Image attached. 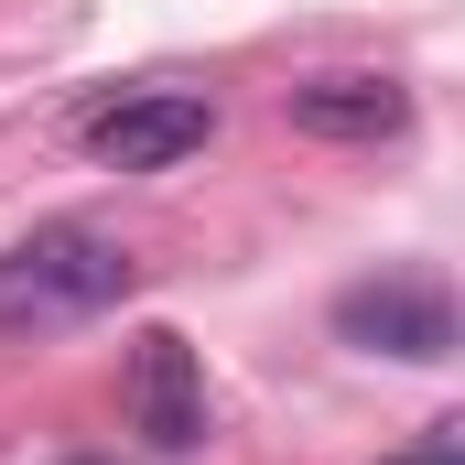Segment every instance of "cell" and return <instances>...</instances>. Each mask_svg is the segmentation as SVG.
Returning a JSON list of instances; mask_svg holds the SVG:
<instances>
[{"instance_id":"cell-1","label":"cell","mask_w":465,"mask_h":465,"mask_svg":"<svg viewBox=\"0 0 465 465\" xmlns=\"http://www.w3.org/2000/svg\"><path fill=\"white\" fill-rule=\"evenodd\" d=\"M141 282L130 238L98 217H44L33 238L0 249V336H65V325H98L119 292Z\"/></svg>"},{"instance_id":"cell-2","label":"cell","mask_w":465,"mask_h":465,"mask_svg":"<svg viewBox=\"0 0 465 465\" xmlns=\"http://www.w3.org/2000/svg\"><path fill=\"white\" fill-rule=\"evenodd\" d=\"M119 422L152 444V455H195L217 433V401H206V357L184 347L173 325H141L119 357Z\"/></svg>"},{"instance_id":"cell-3","label":"cell","mask_w":465,"mask_h":465,"mask_svg":"<svg viewBox=\"0 0 465 465\" xmlns=\"http://www.w3.org/2000/svg\"><path fill=\"white\" fill-rule=\"evenodd\" d=\"M76 130H87V152H98L109 173H163V163H184V152L217 141V98H206V87H119V98H98Z\"/></svg>"},{"instance_id":"cell-4","label":"cell","mask_w":465,"mask_h":465,"mask_svg":"<svg viewBox=\"0 0 465 465\" xmlns=\"http://www.w3.org/2000/svg\"><path fill=\"white\" fill-rule=\"evenodd\" d=\"M336 336L368 357H411V368H444L455 357V292L433 271H379L336 292Z\"/></svg>"},{"instance_id":"cell-5","label":"cell","mask_w":465,"mask_h":465,"mask_svg":"<svg viewBox=\"0 0 465 465\" xmlns=\"http://www.w3.org/2000/svg\"><path fill=\"white\" fill-rule=\"evenodd\" d=\"M282 119H292L303 141H401V130H411V87L347 65V76H303V87L282 98Z\"/></svg>"},{"instance_id":"cell-6","label":"cell","mask_w":465,"mask_h":465,"mask_svg":"<svg viewBox=\"0 0 465 465\" xmlns=\"http://www.w3.org/2000/svg\"><path fill=\"white\" fill-rule=\"evenodd\" d=\"M401 465H465V422H444V433H433L422 455H401Z\"/></svg>"}]
</instances>
